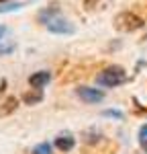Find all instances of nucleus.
Wrapping results in <instances>:
<instances>
[{"label": "nucleus", "instance_id": "nucleus-15", "mask_svg": "<svg viewBox=\"0 0 147 154\" xmlns=\"http://www.w3.org/2000/svg\"><path fill=\"white\" fill-rule=\"evenodd\" d=\"M14 51V43H4V41H0V56H8Z\"/></svg>", "mask_w": 147, "mask_h": 154}, {"label": "nucleus", "instance_id": "nucleus-19", "mask_svg": "<svg viewBox=\"0 0 147 154\" xmlns=\"http://www.w3.org/2000/svg\"><path fill=\"white\" fill-rule=\"evenodd\" d=\"M6 31H8V29H6L4 25H0V41H2V37L6 35Z\"/></svg>", "mask_w": 147, "mask_h": 154}, {"label": "nucleus", "instance_id": "nucleus-8", "mask_svg": "<svg viewBox=\"0 0 147 154\" xmlns=\"http://www.w3.org/2000/svg\"><path fill=\"white\" fill-rule=\"evenodd\" d=\"M16 109H19V99H16V97H6V99L0 103V117H8Z\"/></svg>", "mask_w": 147, "mask_h": 154}, {"label": "nucleus", "instance_id": "nucleus-18", "mask_svg": "<svg viewBox=\"0 0 147 154\" xmlns=\"http://www.w3.org/2000/svg\"><path fill=\"white\" fill-rule=\"evenodd\" d=\"M139 144H141V148L147 152V138H139Z\"/></svg>", "mask_w": 147, "mask_h": 154}, {"label": "nucleus", "instance_id": "nucleus-10", "mask_svg": "<svg viewBox=\"0 0 147 154\" xmlns=\"http://www.w3.org/2000/svg\"><path fill=\"white\" fill-rule=\"evenodd\" d=\"M24 4L23 2H19V0H14V2H4V4H0V14L2 12H14V11H21Z\"/></svg>", "mask_w": 147, "mask_h": 154}, {"label": "nucleus", "instance_id": "nucleus-12", "mask_svg": "<svg viewBox=\"0 0 147 154\" xmlns=\"http://www.w3.org/2000/svg\"><path fill=\"white\" fill-rule=\"evenodd\" d=\"M53 152V146L49 142H41V144H37L35 148L31 150V154H51Z\"/></svg>", "mask_w": 147, "mask_h": 154}, {"label": "nucleus", "instance_id": "nucleus-2", "mask_svg": "<svg viewBox=\"0 0 147 154\" xmlns=\"http://www.w3.org/2000/svg\"><path fill=\"white\" fill-rule=\"evenodd\" d=\"M145 27V19L133 11H122L114 17V29L121 33H135Z\"/></svg>", "mask_w": 147, "mask_h": 154}, {"label": "nucleus", "instance_id": "nucleus-14", "mask_svg": "<svg viewBox=\"0 0 147 154\" xmlns=\"http://www.w3.org/2000/svg\"><path fill=\"white\" fill-rule=\"evenodd\" d=\"M100 4H102V0H84V11L94 12L96 8H100Z\"/></svg>", "mask_w": 147, "mask_h": 154}, {"label": "nucleus", "instance_id": "nucleus-17", "mask_svg": "<svg viewBox=\"0 0 147 154\" xmlns=\"http://www.w3.org/2000/svg\"><path fill=\"white\" fill-rule=\"evenodd\" d=\"M4 91H6V80L2 78V80H0V97L4 95Z\"/></svg>", "mask_w": 147, "mask_h": 154}, {"label": "nucleus", "instance_id": "nucleus-3", "mask_svg": "<svg viewBox=\"0 0 147 154\" xmlns=\"http://www.w3.org/2000/svg\"><path fill=\"white\" fill-rule=\"evenodd\" d=\"M76 97L80 99V101H84V103H88V105H96V103H102L104 101V93L100 91V88H92V86H76Z\"/></svg>", "mask_w": 147, "mask_h": 154}, {"label": "nucleus", "instance_id": "nucleus-11", "mask_svg": "<svg viewBox=\"0 0 147 154\" xmlns=\"http://www.w3.org/2000/svg\"><path fill=\"white\" fill-rule=\"evenodd\" d=\"M82 138H84V142L86 144H94V142H100V138H102V134L96 130H88L82 134Z\"/></svg>", "mask_w": 147, "mask_h": 154}, {"label": "nucleus", "instance_id": "nucleus-1", "mask_svg": "<svg viewBox=\"0 0 147 154\" xmlns=\"http://www.w3.org/2000/svg\"><path fill=\"white\" fill-rule=\"evenodd\" d=\"M129 80V76H127V72L122 66H106V68H102V70L96 74V84L100 86H106V88H117V86H121Z\"/></svg>", "mask_w": 147, "mask_h": 154}, {"label": "nucleus", "instance_id": "nucleus-6", "mask_svg": "<svg viewBox=\"0 0 147 154\" xmlns=\"http://www.w3.org/2000/svg\"><path fill=\"white\" fill-rule=\"evenodd\" d=\"M53 146L59 150V152H72L74 146H76V138H74L70 131H63V134H59L55 140H53Z\"/></svg>", "mask_w": 147, "mask_h": 154}, {"label": "nucleus", "instance_id": "nucleus-4", "mask_svg": "<svg viewBox=\"0 0 147 154\" xmlns=\"http://www.w3.org/2000/svg\"><path fill=\"white\" fill-rule=\"evenodd\" d=\"M45 27H47V31H51V33H55V35H74L76 33V27H74L68 19H63V17H53V19H49L47 23H45Z\"/></svg>", "mask_w": 147, "mask_h": 154}, {"label": "nucleus", "instance_id": "nucleus-7", "mask_svg": "<svg viewBox=\"0 0 147 154\" xmlns=\"http://www.w3.org/2000/svg\"><path fill=\"white\" fill-rule=\"evenodd\" d=\"M57 14H59V2L55 0V2H51V4H49L47 8H41V11H39V14H37V21L45 25L49 19H53V17H57Z\"/></svg>", "mask_w": 147, "mask_h": 154}, {"label": "nucleus", "instance_id": "nucleus-9", "mask_svg": "<svg viewBox=\"0 0 147 154\" xmlns=\"http://www.w3.org/2000/svg\"><path fill=\"white\" fill-rule=\"evenodd\" d=\"M21 99H23L24 105H29V107L39 105V103L43 101V91H39V88H31V91H27Z\"/></svg>", "mask_w": 147, "mask_h": 154}, {"label": "nucleus", "instance_id": "nucleus-16", "mask_svg": "<svg viewBox=\"0 0 147 154\" xmlns=\"http://www.w3.org/2000/svg\"><path fill=\"white\" fill-rule=\"evenodd\" d=\"M139 138H147V123L139 128Z\"/></svg>", "mask_w": 147, "mask_h": 154}, {"label": "nucleus", "instance_id": "nucleus-5", "mask_svg": "<svg viewBox=\"0 0 147 154\" xmlns=\"http://www.w3.org/2000/svg\"><path fill=\"white\" fill-rule=\"evenodd\" d=\"M49 82H51V72L49 70H37V72H33V74L29 76V86H31V88L43 91Z\"/></svg>", "mask_w": 147, "mask_h": 154}, {"label": "nucleus", "instance_id": "nucleus-13", "mask_svg": "<svg viewBox=\"0 0 147 154\" xmlns=\"http://www.w3.org/2000/svg\"><path fill=\"white\" fill-rule=\"evenodd\" d=\"M102 117H112V119H122V117H125V113H122L121 109H104V111H102Z\"/></svg>", "mask_w": 147, "mask_h": 154}]
</instances>
